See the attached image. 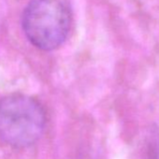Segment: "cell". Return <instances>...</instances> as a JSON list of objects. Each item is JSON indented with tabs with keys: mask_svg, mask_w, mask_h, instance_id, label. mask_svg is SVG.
Masks as SVG:
<instances>
[{
	"mask_svg": "<svg viewBox=\"0 0 159 159\" xmlns=\"http://www.w3.org/2000/svg\"><path fill=\"white\" fill-rule=\"evenodd\" d=\"M45 125V111L35 98L14 94L0 99V139L6 144L28 147L40 139Z\"/></svg>",
	"mask_w": 159,
	"mask_h": 159,
	"instance_id": "cell-1",
	"label": "cell"
},
{
	"mask_svg": "<svg viewBox=\"0 0 159 159\" xmlns=\"http://www.w3.org/2000/svg\"><path fill=\"white\" fill-rule=\"evenodd\" d=\"M71 18L59 0H31L22 15V27L27 39L37 48L52 51L66 40Z\"/></svg>",
	"mask_w": 159,
	"mask_h": 159,
	"instance_id": "cell-2",
	"label": "cell"
}]
</instances>
